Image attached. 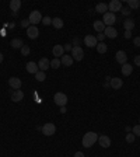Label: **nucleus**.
Returning <instances> with one entry per match:
<instances>
[{"instance_id": "2", "label": "nucleus", "mask_w": 140, "mask_h": 157, "mask_svg": "<svg viewBox=\"0 0 140 157\" xmlns=\"http://www.w3.org/2000/svg\"><path fill=\"white\" fill-rule=\"evenodd\" d=\"M102 23L105 24V27H114V24L116 23V16H115V13H111V11H107V13L104 14Z\"/></svg>"}, {"instance_id": "12", "label": "nucleus", "mask_w": 140, "mask_h": 157, "mask_svg": "<svg viewBox=\"0 0 140 157\" xmlns=\"http://www.w3.org/2000/svg\"><path fill=\"white\" fill-rule=\"evenodd\" d=\"M21 80H20L18 77H10L9 78V86L11 88H14V90H20L21 88Z\"/></svg>"}, {"instance_id": "24", "label": "nucleus", "mask_w": 140, "mask_h": 157, "mask_svg": "<svg viewBox=\"0 0 140 157\" xmlns=\"http://www.w3.org/2000/svg\"><path fill=\"white\" fill-rule=\"evenodd\" d=\"M10 45L13 46L14 49H21L24 46V42H23V39L21 38H14L13 41H11V44Z\"/></svg>"}, {"instance_id": "44", "label": "nucleus", "mask_w": 140, "mask_h": 157, "mask_svg": "<svg viewBox=\"0 0 140 157\" xmlns=\"http://www.w3.org/2000/svg\"><path fill=\"white\" fill-rule=\"evenodd\" d=\"M60 112H62V114H66V107H60Z\"/></svg>"}, {"instance_id": "5", "label": "nucleus", "mask_w": 140, "mask_h": 157, "mask_svg": "<svg viewBox=\"0 0 140 157\" xmlns=\"http://www.w3.org/2000/svg\"><path fill=\"white\" fill-rule=\"evenodd\" d=\"M72 58H73V60L81 62L83 58H84V51L81 49V46H78V45L73 46V49H72Z\"/></svg>"}, {"instance_id": "37", "label": "nucleus", "mask_w": 140, "mask_h": 157, "mask_svg": "<svg viewBox=\"0 0 140 157\" xmlns=\"http://www.w3.org/2000/svg\"><path fill=\"white\" fill-rule=\"evenodd\" d=\"M133 44H134V46L140 48V36H136V38L133 39Z\"/></svg>"}, {"instance_id": "41", "label": "nucleus", "mask_w": 140, "mask_h": 157, "mask_svg": "<svg viewBox=\"0 0 140 157\" xmlns=\"http://www.w3.org/2000/svg\"><path fill=\"white\" fill-rule=\"evenodd\" d=\"M134 63H136L137 66H140V55L134 56Z\"/></svg>"}, {"instance_id": "9", "label": "nucleus", "mask_w": 140, "mask_h": 157, "mask_svg": "<svg viewBox=\"0 0 140 157\" xmlns=\"http://www.w3.org/2000/svg\"><path fill=\"white\" fill-rule=\"evenodd\" d=\"M84 44L88 46V48H93V46H97L98 41H97V36L91 35V34H88V35L84 36Z\"/></svg>"}, {"instance_id": "8", "label": "nucleus", "mask_w": 140, "mask_h": 157, "mask_svg": "<svg viewBox=\"0 0 140 157\" xmlns=\"http://www.w3.org/2000/svg\"><path fill=\"white\" fill-rule=\"evenodd\" d=\"M27 35H28V38L31 39H36L39 35V29L36 25H29L28 28H27Z\"/></svg>"}, {"instance_id": "26", "label": "nucleus", "mask_w": 140, "mask_h": 157, "mask_svg": "<svg viewBox=\"0 0 140 157\" xmlns=\"http://www.w3.org/2000/svg\"><path fill=\"white\" fill-rule=\"evenodd\" d=\"M52 25L55 27V28H63V20L59 18V17H56V18H52Z\"/></svg>"}, {"instance_id": "11", "label": "nucleus", "mask_w": 140, "mask_h": 157, "mask_svg": "<svg viewBox=\"0 0 140 157\" xmlns=\"http://www.w3.org/2000/svg\"><path fill=\"white\" fill-rule=\"evenodd\" d=\"M38 67L41 69V72H46L48 67H51V60L48 58H41L38 62Z\"/></svg>"}, {"instance_id": "22", "label": "nucleus", "mask_w": 140, "mask_h": 157, "mask_svg": "<svg viewBox=\"0 0 140 157\" xmlns=\"http://www.w3.org/2000/svg\"><path fill=\"white\" fill-rule=\"evenodd\" d=\"M132 72H133V66L132 65H129V63L122 65V75L123 76H131Z\"/></svg>"}, {"instance_id": "34", "label": "nucleus", "mask_w": 140, "mask_h": 157, "mask_svg": "<svg viewBox=\"0 0 140 157\" xmlns=\"http://www.w3.org/2000/svg\"><path fill=\"white\" fill-rule=\"evenodd\" d=\"M42 24L44 25H51L52 24V18L51 17H42Z\"/></svg>"}, {"instance_id": "28", "label": "nucleus", "mask_w": 140, "mask_h": 157, "mask_svg": "<svg viewBox=\"0 0 140 157\" xmlns=\"http://www.w3.org/2000/svg\"><path fill=\"white\" fill-rule=\"evenodd\" d=\"M126 4L132 10V9H137L140 6V2H137V0H126Z\"/></svg>"}, {"instance_id": "27", "label": "nucleus", "mask_w": 140, "mask_h": 157, "mask_svg": "<svg viewBox=\"0 0 140 157\" xmlns=\"http://www.w3.org/2000/svg\"><path fill=\"white\" fill-rule=\"evenodd\" d=\"M97 51L100 53H105L108 51V46H107V44L105 42H98L97 44Z\"/></svg>"}, {"instance_id": "43", "label": "nucleus", "mask_w": 140, "mask_h": 157, "mask_svg": "<svg viewBox=\"0 0 140 157\" xmlns=\"http://www.w3.org/2000/svg\"><path fill=\"white\" fill-rule=\"evenodd\" d=\"M125 131H126V133H131L132 128H131V126H126V128H125Z\"/></svg>"}, {"instance_id": "17", "label": "nucleus", "mask_w": 140, "mask_h": 157, "mask_svg": "<svg viewBox=\"0 0 140 157\" xmlns=\"http://www.w3.org/2000/svg\"><path fill=\"white\" fill-rule=\"evenodd\" d=\"M25 69H27V72L31 73V75H36V72H38V65H36L35 62H28Z\"/></svg>"}, {"instance_id": "31", "label": "nucleus", "mask_w": 140, "mask_h": 157, "mask_svg": "<svg viewBox=\"0 0 140 157\" xmlns=\"http://www.w3.org/2000/svg\"><path fill=\"white\" fill-rule=\"evenodd\" d=\"M29 52H31V49H29V46H28V45H24L23 48H21V53H23L24 56H28V55H29Z\"/></svg>"}, {"instance_id": "1", "label": "nucleus", "mask_w": 140, "mask_h": 157, "mask_svg": "<svg viewBox=\"0 0 140 157\" xmlns=\"http://www.w3.org/2000/svg\"><path fill=\"white\" fill-rule=\"evenodd\" d=\"M95 142H98V135L95 132H87L81 139V143L84 147H91Z\"/></svg>"}, {"instance_id": "15", "label": "nucleus", "mask_w": 140, "mask_h": 157, "mask_svg": "<svg viewBox=\"0 0 140 157\" xmlns=\"http://www.w3.org/2000/svg\"><path fill=\"white\" fill-rule=\"evenodd\" d=\"M104 35L108 36V38L114 39V38H116V36H118V31L114 28V27H107V28H105V31H104Z\"/></svg>"}, {"instance_id": "13", "label": "nucleus", "mask_w": 140, "mask_h": 157, "mask_svg": "<svg viewBox=\"0 0 140 157\" xmlns=\"http://www.w3.org/2000/svg\"><path fill=\"white\" fill-rule=\"evenodd\" d=\"M20 7H21V0H11V2H10V9H11V11H13L14 17L18 14Z\"/></svg>"}, {"instance_id": "40", "label": "nucleus", "mask_w": 140, "mask_h": 157, "mask_svg": "<svg viewBox=\"0 0 140 157\" xmlns=\"http://www.w3.org/2000/svg\"><path fill=\"white\" fill-rule=\"evenodd\" d=\"M63 49H65V51H72V49H73V46L70 45V44H66V45L63 46Z\"/></svg>"}, {"instance_id": "38", "label": "nucleus", "mask_w": 140, "mask_h": 157, "mask_svg": "<svg viewBox=\"0 0 140 157\" xmlns=\"http://www.w3.org/2000/svg\"><path fill=\"white\" fill-rule=\"evenodd\" d=\"M104 38H105L104 34H98L97 35V41H100V42H104Z\"/></svg>"}, {"instance_id": "18", "label": "nucleus", "mask_w": 140, "mask_h": 157, "mask_svg": "<svg viewBox=\"0 0 140 157\" xmlns=\"http://www.w3.org/2000/svg\"><path fill=\"white\" fill-rule=\"evenodd\" d=\"M23 98H24V93L21 91V90H14V93L11 94V100H13L14 102H20Z\"/></svg>"}, {"instance_id": "35", "label": "nucleus", "mask_w": 140, "mask_h": 157, "mask_svg": "<svg viewBox=\"0 0 140 157\" xmlns=\"http://www.w3.org/2000/svg\"><path fill=\"white\" fill-rule=\"evenodd\" d=\"M121 11H122V14H123V16H129V14L132 13V10L129 9V7H122Z\"/></svg>"}, {"instance_id": "39", "label": "nucleus", "mask_w": 140, "mask_h": 157, "mask_svg": "<svg viewBox=\"0 0 140 157\" xmlns=\"http://www.w3.org/2000/svg\"><path fill=\"white\" fill-rule=\"evenodd\" d=\"M125 38L126 39L132 38V31H125Z\"/></svg>"}, {"instance_id": "21", "label": "nucleus", "mask_w": 140, "mask_h": 157, "mask_svg": "<svg viewBox=\"0 0 140 157\" xmlns=\"http://www.w3.org/2000/svg\"><path fill=\"white\" fill-rule=\"evenodd\" d=\"M105 24L102 23V20H97V21H94V29L97 31V33H104L105 31Z\"/></svg>"}, {"instance_id": "19", "label": "nucleus", "mask_w": 140, "mask_h": 157, "mask_svg": "<svg viewBox=\"0 0 140 157\" xmlns=\"http://www.w3.org/2000/svg\"><path fill=\"white\" fill-rule=\"evenodd\" d=\"M52 53H53V56H55V58L59 59V56H63L65 49H63L62 45H55V46H53V49H52Z\"/></svg>"}, {"instance_id": "42", "label": "nucleus", "mask_w": 140, "mask_h": 157, "mask_svg": "<svg viewBox=\"0 0 140 157\" xmlns=\"http://www.w3.org/2000/svg\"><path fill=\"white\" fill-rule=\"evenodd\" d=\"M74 157H85V156L83 151H77V153H74Z\"/></svg>"}, {"instance_id": "7", "label": "nucleus", "mask_w": 140, "mask_h": 157, "mask_svg": "<svg viewBox=\"0 0 140 157\" xmlns=\"http://www.w3.org/2000/svg\"><path fill=\"white\" fill-rule=\"evenodd\" d=\"M108 10L114 13V11H121L122 10V2L121 0H112L111 3L108 4Z\"/></svg>"}, {"instance_id": "33", "label": "nucleus", "mask_w": 140, "mask_h": 157, "mask_svg": "<svg viewBox=\"0 0 140 157\" xmlns=\"http://www.w3.org/2000/svg\"><path fill=\"white\" fill-rule=\"evenodd\" d=\"M134 139H136V136H134L133 133H126V142L127 143H133Z\"/></svg>"}, {"instance_id": "46", "label": "nucleus", "mask_w": 140, "mask_h": 157, "mask_svg": "<svg viewBox=\"0 0 140 157\" xmlns=\"http://www.w3.org/2000/svg\"><path fill=\"white\" fill-rule=\"evenodd\" d=\"M139 9H140V6H139Z\"/></svg>"}, {"instance_id": "29", "label": "nucleus", "mask_w": 140, "mask_h": 157, "mask_svg": "<svg viewBox=\"0 0 140 157\" xmlns=\"http://www.w3.org/2000/svg\"><path fill=\"white\" fill-rule=\"evenodd\" d=\"M35 78H36V82L42 83L44 80H45V78H46L45 72H41V70H38V72H36V75H35Z\"/></svg>"}, {"instance_id": "32", "label": "nucleus", "mask_w": 140, "mask_h": 157, "mask_svg": "<svg viewBox=\"0 0 140 157\" xmlns=\"http://www.w3.org/2000/svg\"><path fill=\"white\" fill-rule=\"evenodd\" d=\"M132 133H133L134 136H139L140 137V125H136V126L132 128Z\"/></svg>"}, {"instance_id": "45", "label": "nucleus", "mask_w": 140, "mask_h": 157, "mask_svg": "<svg viewBox=\"0 0 140 157\" xmlns=\"http://www.w3.org/2000/svg\"><path fill=\"white\" fill-rule=\"evenodd\" d=\"M3 58H4V56H3V53H0V63L3 62Z\"/></svg>"}, {"instance_id": "25", "label": "nucleus", "mask_w": 140, "mask_h": 157, "mask_svg": "<svg viewBox=\"0 0 140 157\" xmlns=\"http://www.w3.org/2000/svg\"><path fill=\"white\" fill-rule=\"evenodd\" d=\"M95 11L97 13H101V14H105L108 11V4L107 3H98L95 6Z\"/></svg>"}, {"instance_id": "20", "label": "nucleus", "mask_w": 140, "mask_h": 157, "mask_svg": "<svg viewBox=\"0 0 140 157\" xmlns=\"http://www.w3.org/2000/svg\"><path fill=\"white\" fill-rule=\"evenodd\" d=\"M60 62H62V65H65V66H67V67H70V66L73 65V58L70 55H63L62 58H60Z\"/></svg>"}, {"instance_id": "23", "label": "nucleus", "mask_w": 140, "mask_h": 157, "mask_svg": "<svg viewBox=\"0 0 140 157\" xmlns=\"http://www.w3.org/2000/svg\"><path fill=\"white\" fill-rule=\"evenodd\" d=\"M123 27H125V31H132L134 28V21L132 18H126L123 21Z\"/></svg>"}, {"instance_id": "16", "label": "nucleus", "mask_w": 140, "mask_h": 157, "mask_svg": "<svg viewBox=\"0 0 140 157\" xmlns=\"http://www.w3.org/2000/svg\"><path fill=\"white\" fill-rule=\"evenodd\" d=\"M122 86H123L122 78H119V77H112L111 78V88H114V90H119Z\"/></svg>"}, {"instance_id": "3", "label": "nucleus", "mask_w": 140, "mask_h": 157, "mask_svg": "<svg viewBox=\"0 0 140 157\" xmlns=\"http://www.w3.org/2000/svg\"><path fill=\"white\" fill-rule=\"evenodd\" d=\"M28 20H29V24H31V25H36L38 23H42V14H41V11H38V10H34V11H31Z\"/></svg>"}, {"instance_id": "10", "label": "nucleus", "mask_w": 140, "mask_h": 157, "mask_svg": "<svg viewBox=\"0 0 140 157\" xmlns=\"http://www.w3.org/2000/svg\"><path fill=\"white\" fill-rule=\"evenodd\" d=\"M98 143H100L101 147L108 149V147L111 146V139H109V136H107V135H101V136H98Z\"/></svg>"}, {"instance_id": "4", "label": "nucleus", "mask_w": 140, "mask_h": 157, "mask_svg": "<svg viewBox=\"0 0 140 157\" xmlns=\"http://www.w3.org/2000/svg\"><path fill=\"white\" fill-rule=\"evenodd\" d=\"M53 101L59 107H66V104H67V95L65 93H56L53 95Z\"/></svg>"}, {"instance_id": "14", "label": "nucleus", "mask_w": 140, "mask_h": 157, "mask_svg": "<svg viewBox=\"0 0 140 157\" xmlns=\"http://www.w3.org/2000/svg\"><path fill=\"white\" fill-rule=\"evenodd\" d=\"M115 59H116L118 63H121V65H125L127 60V55L125 51H118L116 55H115Z\"/></svg>"}, {"instance_id": "6", "label": "nucleus", "mask_w": 140, "mask_h": 157, "mask_svg": "<svg viewBox=\"0 0 140 157\" xmlns=\"http://www.w3.org/2000/svg\"><path fill=\"white\" fill-rule=\"evenodd\" d=\"M55 132H56V126L52 122H48V124H45L42 126V133L45 136H52V135H55Z\"/></svg>"}, {"instance_id": "36", "label": "nucleus", "mask_w": 140, "mask_h": 157, "mask_svg": "<svg viewBox=\"0 0 140 157\" xmlns=\"http://www.w3.org/2000/svg\"><path fill=\"white\" fill-rule=\"evenodd\" d=\"M29 25H31V24H29V20H23V21H21V27H23V28H28Z\"/></svg>"}, {"instance_id": "30", "label": "nucleus", "mask_w": 140, "mask_h": 157, "mask_svg": "<svg viewBox=\"0 0 140 157\" xmlns=\"http://www.w3.org/2000/svg\"><path fill=\"white\" fill-rule=\"evenodd\" d=\"M60 65H62V62H60V59H58V58H55V59L51 60V67L52 69H59Z\"/></svg>"}]
</instances>
